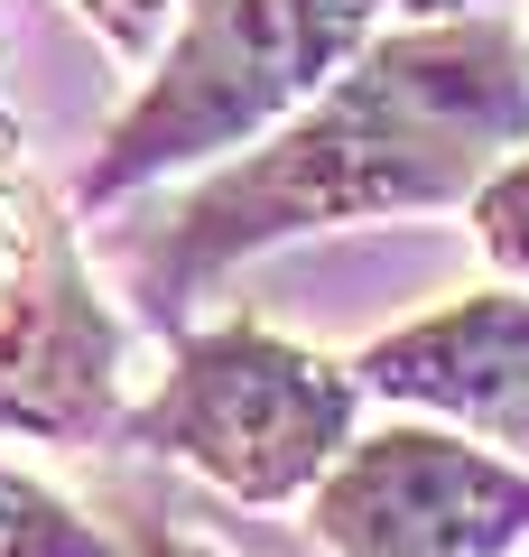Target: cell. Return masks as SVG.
<instances>
[{
    "label": "cell",
    "instance_id": "obj_3",
    "mask_svg": "<svg viewBox=\"0 0 529 557\" xmlns=\"http://www.w3.org/2000/svg\"><path fill=\"white\" fill-rule=\"evenodd\" d=\"M353 409H362L353 362L307 354L251 317H223L176 335L158 391L131 399L121 437L214 483L233 511H288V502L307 511V493L353 446Z\"/></svg>",
    "mask_w": 529,
    "mask_h": 557
},
{
    "label": "cell",
    "instance_id": "obj_2",
    "mask_svg": "<svg viewBox=\"0 0 529 557\" xmlns=\"http://www.w3.org/2000/svg\"><path fill=\"white\" fill-rule=\"evenodd\" d=\"M372 20L381 0H186L139 94L112 112L102 149L84 159L75 205L102 214L168 177H205V168L242 159L381 38Z\"/></svg>",
    "mask_w": 529,
    "mask_h": 557
},
{
    "label": "cell",
    "instance_id": "obj_6",
    "mask_svg": "<svg viewBox=\"0 0 529 557\" xmlns=\"http://www.w3.org/2000/svg\"><path fill=\"white\" fill-rule=\"evenodd\" d=\"M353 381L372 399L436 428H465L473 446L529 465V288H465L428 317L391 325L353 354Z\"/></svg>",
    "mask_w": 529,
    "mask_h": 557
},
{
    "label": "cell",
    "instance_id": "obj_9",
    "mask_svg": "<svg viewBox=\"0 0 529 557\" xmlns=\"http://www.w3.org/2000/svg\"><path fill=\"white\" fill-rule=\"evenodd\" d=\"M75 10L94 20V38L112 47V57H158V47H168V20L186 0H75Z\"/></svg>",
    "mask_w": 529,
    "mask_h": 557
},
{
    "label": "cell",
    "instance_id": "obj_1",
    "mask_svg": "<svg viewBox=\"0 0 529 557\" xmlns=\"http://www.w3.org/2000/svg\"><path fill=\"white\" fill-rule=\"evenodd\" d=\"M529 149V28L510 10L381 28L307 112H288L242 159L205 168L158 223L121 242L131 288L176 325L233 260L344 223L473 205L492 168Z\"/></svg>",
    "mask_w": 529,
    "mask_h": 557
},
{
    "label": "cell",
    "instance_id": "obj_8",
    "mask_svg": "<svg viewBox=\"0 0 529 557\" xmlns=\"http://www.w3.org/2000/svg\"><path fill=\"white\" fill-rule=\"evenodd\" d=\"M465 214H473V242H483V260H492L502 278H520V288H529V149H520L510 168H492L483 196H473Z\"/></svg>",
    "mask_w": 529,
    "mask_h": 557
},
{
    "label": "cell",
    "instance_id": "obj_7",
    "mask_svg": "<svg viewBox=\"0 0 529 557\" xmlns=\"http://www.w3.org/2000/svg\"><path fill=\"white\" fill-rule=\"evenodd\" d=\"M0 557H121V539L94 511H75L57 483L0 456Z\"/></svg>",
    "mask_w": 529,
    "mask_h": 557
},
{
    "label": "cell",
    "instance_id": "obj_4",
    "mask_svg": "<svg viewBox=\"0 0 529 557\" xmlns=\"http://www.w3.org/2000/svg\"><path fill=\"white\" fill-rule=\"evenodd\" d=\"M121 354L131 325L94 288L65 205L20 168V131L0 121V437L112 446L131 428Z\"/></svg>",
    "mask_w": 529,
    "mask_h": 557
},
{
    "label": "cell",
    "instance_id": "obj_11",
    "mask_svg": "<svg viewBox=\"0 0 529 557\" xmlns=\"http://www.w3.org/2000/svg\"><path fill=\"white\" fill-rule=\"evenodd\" d=\"M399 20H473V10H510V0H381Z\"/></svg>",
    "mask_w": 529,
    "mask_h": 557
},
{
    "label": "cell",
    "instance_id": "obj_10",
    "mask_svg": "<svg viewBox=\"0 0 529 557\" xmlns=\"http://www.w3.org/2000/svg\"><path fill=\"white\" fill-rule=\"evenodd\" d=\"M121 557H233V548H214V539L205 530H176V520H131V530H121Z\"/></svg>",
    "mask_w": 529,
    "mask_h": 557
},
{
    "label": "cell",
    "instance_id": "obj_12",
    "mask_svg": "<svg viewBox=\"0 0 529 557\" xmlns=\"http://www.w3.org/2000/svg\"><path fill=\"white\" fill-rule=\"evenodd\" d=\"M260 557H325V548H316V539H307V548H288V539H270V530H260Z\"/></svg>",
    "mask_w": 529,
    "mask_h": 557
},
{
    "label": "cell",
    "instance_id": "obj_5",
    "mask_svg": "<svg viewBox=\"0 0 529 557\" xmlns=\"http://www.w3.org/2000/svg\"><path fill=\"white\" fill-rule=\"evenodd\" d=\"M307 539L325 557H520L529 465L436 418H391L307 493Z\"/></svg>",
    "mask_w": 529,
    "mask_h": 557
}]
</instances>
